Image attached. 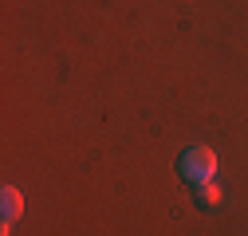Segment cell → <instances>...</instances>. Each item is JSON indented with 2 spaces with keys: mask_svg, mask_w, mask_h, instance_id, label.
Masks as SVG:
<instances>
[{
  "mask_svg": "<svg viewBox=\"0 0 248 236\" xmlns=\"http://www.w3.org/2000/svg\"><path fill=\"white\" fill-rule=\"evenodd\" d=\"M177 173H181V181H189L193 189L213 181V173H217V154L209 150V146H189L181 158H177Z\"/></svg>",
  "mask_w": 248,
  "mask_h": 236,
  "instance_id": "1",
  "label": "cell"
},
{
  "mask_svg": "<svg viewBox=\"0 0 248 236\" xmlns=\"http://www.w3.org/2000/svg\"><path fill=\"white\" fill-rule=\"evenodd\" d=\"M193 201L201 205V209H217V205H221V189H217L213 181H205V185L193 189Z\"/></svg>",
  "mask_w": 248,
  "mask_h": 236,
  "instance_id": "2",
  "label": "cell"
},
{
  "mask_svg": "<svg viewBox=\"0 0 248 236\" xmlns=\"http://www.w3.org/2000/svg\"><path fill=\"white\" fill-rule=\"evenodd\" d=\"M0 205H4V221H16V217L24 213V197H20L12 185H8L4 193H0Z\"/></svg>",
  "mask_w": 248,
  "mask_h": 236,
  "instance_id": "3",
  "label": "cell"
}]
</instances>
